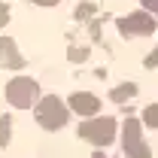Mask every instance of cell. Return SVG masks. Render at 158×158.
<instances>
[{
  "label": "cell",
  "instance_id": "10",
  "mask_svg": "<svg viewBox=\"0 0 158 158\" xmlns=\"http://www.w3.org/2000/svg\"><path fill=\"white\" fill-rule=\"evenodd\" d=\"M9 137H12V118L3 116V118H0V146H6Z\"/></svg>",
  "mask_w": 158,
  "mask_h": 158
},
{
  "label": "cell",
  "instance_id": "13",
  "mask_svg": "<svg viewBox=\"0 0 158 158\" xmlns=\"http://www.w3.org/2000/svg\"><path fill=\"white\" fill-rule=\"evenodd\" d=\"M6 24H9V6H6V3L0 0V31H3Z\"/></svg>",
  "mask_w": 158,
  "mask_h": 158
},
{
  "label": "cell",
  "instance_id": "12",
  "mask_svg": "<svg viewBox=\"0 0 158 158\" xmlns=\"http://www.w3.org/2000/svg\"><path fill=\"white\" fill-rule=\"evenodd\" d=\"M94 12H98V6H94V3H88V0L76 6V19H79V21H82V19H91Z\"/></svg>",
  "mask_w": 158,
  "mask_h": 158
},
{
  "label": "cell",
  "instance_id": "16",
  "mask_svg": "<svg viewBox=\"0 0 158 158\" xmlns=\"http://www.w3.org/2000/svg\"><path fill=\"white\" fill-rule=\"evenodd\" d=\"M31 3H34V6H58L61 0H31Z\"/></svg>",
  "mask_w": 158,
  "mask_h": 158
},
{
  "label": "cell",
  "instance_id": "5",
  "mask_svg": "<svg viewBox=\"0 0 158 158\" xmlns=\"http://www.w3.org/2000/svg\"><path fill=\"white\" fill-rule=\"evenodd\" d=\"M118 34L122 37H152L158 34V21L152 12H146V9H134V12H128V15H122L116 21Z\"/></svg>",
  "mask_w": 158,
  "mask_h": 158
},
{
  "label": "cell",
  "instance_id": "17",
  "mask_svg": "<svg viewBox=\"0 0 158 158\" xmlns=\"http://www.w3.org/2000/svg\"><path fill=\"white\" fill-rule=\"evenodd\" d=\"M91 158H106V155H103V149H94V152H91Z\"/></svg>",
  "mask_w": 158,
  "mask_h": 158
},
{
  "label": "cell",
  "instance_id": "3",
  "mask_svg": "<svg viewBox=\"0 0 158 158\" xmlns=\"http://www.w3.org/2000/svg\"><path fill=\"white\" fill-rule=\"evenodd\" d=\"M3 94H6V103L15 106V110H31V106H37L40 98H43L40 82L34 76H15V79H9L6 88H3Z\"/></svg>",
  "mask_w": 158,
  "mask_h": 158
},
{
  "label": "cell",
  "instance_id": "4",
  "mask_svg": "<svg viewBox=\"0 0 158 158\" xmlns=\"http://www.w3.org/2000/svg\"><path fill=\"white\" fill-rule=\"evenodd\" d=\"M122 152L128 158H152V152H149V146H146V137H143V122L140 118H125L122 122Z\"/></svg>",
  "mask_w": 158,
  "mask_h": 158
},
{
  "label": "cell",
  "instance_id": "9",
  "mask_svg": "<svg viewBox=\"0 0 158 158\" xmlns=\"http://www.w3.org/2000/svg\"><path fill=\"white\" fill-rule=\"evenodd\" d=\"M140 122H143V128H152V131H158V103H149V106L143 110Z\"/></svg>",
  "mask_w": 158,
  "mask_h": 158
},
{
  "label": "cell",
  "instance_id": "2",
  "mask_svg": "<svg viewBox=\"0 0 158 158\" xmlns=\"http://www.w3.org/2000/svg\"><path fill=\"white\" fill-rule=\"evenodd\" d=\"M79 140H85V143H91L94 149H103V146H110L118 134V122L113 116H94V118H85L82 125L76 128Z\"/></svg>",
  "mask_w": 158,
  "mask_h": 158
},
{
  "label": "cell",
  "instance_id": "11",
  "mask_svg": "<svg viewBox=\"0 0 158 158\" xmlns=\"http://www.w3.org/2000/svg\"><path fill=\"white\" fill-rule=\"evenodd\" d=\"M67 58L73 61V64H82V61H88V46H70V55Z\"/></svg>",
  "mask_w": 158,
  "mask_h": 158
},
{
  "label": "cell",
  "instance_id": "6",
  "mask_svg": "<svg viewBox=\"0 0 158 158\" xmlns=\"http://www.w3.org/2000/svg\"><path fill=\"white\" fill-rule=\"evenodd\" d=\"M67 106H70V113H76L82 118H94L100 116V106H103V100L98 94H91V91H73L70 98H67Z\"/></svg>",
  "mask_w": 158,
  "mask_h": 158
},
{
  "label": "cell",
  "instance_id": "14",
  "mask_svg": "<svg viewBox=\"0 0 158 158\" xmlns=\"http://www.w3.org/2000/svg\"><path fill=\"white\" fill-rule=\"evenodd\" d=\"M140 6H143L146 12H152V15H158V0H140Z\"/></svg>",
  "mask_w": 158,
  "mask_h": 158
},
{
  "label": "cell",
  "instance_id": "7",
  "mask_svg": "<svg viewBox=\"0 0 158 158\" xmlns=\"http://www.w3.org/2000/svg\"><path fill=\"white\" fill-rule=\"evenodd\" d=\"M0 67H6V70H21L24 67V55L19 52L12 37H0Z\"/></svg>",
  "mask_w": 158,
  "mask_h": 158
},
{
  "label": "cell",
  "instance_id": "8",
  "mask_svg": "<svg viewBox=\"0 0 158 158\" xmlns=\"http://www.w3.org/2000/svg\"><path fill=\"white\" fill-rule=\"evenodd\" d=\"M134 94H137V82H122V85H116L110 91V100L113 103H128Z\"/></svg>",
  "mask_w": 158,
  "mask_h": 158
},
{
  "label": "cell",
  "instance_id": "1",
  "mask_svg": "<svg viewBox=\"0 0 158 158\" xmlns=\"http://www.w3.org/2000/svg\"><path fill=\"white\" fill-rule=\"evenodd\" d=\"M34 116H37V125L43 131H61L67 122H70V106L67 100H61L58 94H46L40 98V103L34 106Z\"/></svg>",
  "mask_w": 158,
  "mask_h": 158
},
{
  "label": "cell",
  "instance_id": "15",
  "mask_svg": "<svg viewBox=\"0 0 158 158\" xmlns=\"http://www.w3.org/2000/svg\"><path fill=\"white\" fill-rule=\"evenodd\" d=\"M143 64H146V67H158V49H155V52H152L146 61H143Z\"/></svg>",
  "mask_w": 158,
  "mask_h": 158
}]
</instances>
